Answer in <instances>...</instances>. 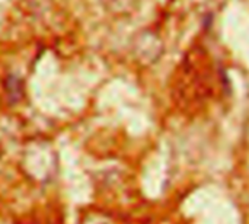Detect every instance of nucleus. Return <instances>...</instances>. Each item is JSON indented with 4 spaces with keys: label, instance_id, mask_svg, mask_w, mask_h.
Returning <instances> with one entry per match:
<instances>
[{
    "label": "nucleus",
    "instance_id": "obj_1",
    "mask_svg": "<svg viewBox=\"0 0 249 224\" xmlns=\"http://www.w3.org/2000/svg\"><path fill=\"white\" fill-rule=\"evenodd\" d=\"M7 93H9V98L12 102H16L19 98H20V82L16 79V77H9L7 79Z\"/></svg>",
    "mask_w": 249,
    "mask_h": 224
}]
</instances>
